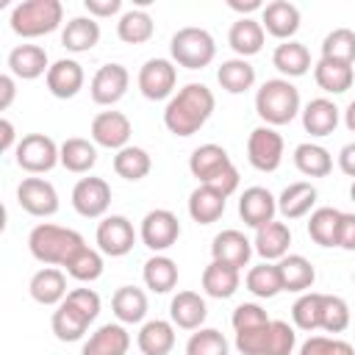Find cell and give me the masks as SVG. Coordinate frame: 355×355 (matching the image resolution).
Instances as JSON below:
<instances>
[{"mask_svg":"<svg viewBox=\"0 0 355 355\" xmlns=\"http://www.w3.org/2000/svg\"><path fill=\"white\" fill-rule=\"evenodd\" d=\"M214 105V92L205 83H186L183 89H178V94L169 97L164 108V125L172 136L189 139L211 119Z\"/></svg>","mask_w":355,"mask_h":355,"instance_id":"cell-1","label":"cell"},{"mask_svg":"<svg viewBox=\"0 0 355 355\" xmlns=\"http://www.w3.org/2000/svg\"><path fill=\"white\" fill-rule=\"evenodd\" d=\"M83 236L72 227H61L53 222H42L28 233L31 255L44 266H67V261L83 247Z\"/></svg>","mask_w":355,"mask_h":355,"instance_id":"cell-2","label":"cell"},{"mask_svg":"<svg viewBox=\"0 0 355 355\" xmlns=\"http://www.w3.org/2000/svg\"><path fill=\"white\" fill-rule=\"evenodd\" d=\"M255 111L263 119V125L277 128L288 125L302 108H300V92L291 80L286 78H272L263 80L261 89L255 92Z\"/></svg>","mask_w":355,"mask_h":355,"instance_id":"cell-3","label":"cell"},{"mask_svg":"<svg viewBox=\"0 0 355 355\" xmlns=\"http://www.w3.org/2000/svg\"><path fill=\"white\" fill-rule=\"evenodd\" d=\"M64 19L61 0H22L11 8V31L22 39H36L53 33Z\"/></svg>","mask_w":355,"mask_h":355,"instance_id":"cell-4","label":"cell"},{"mask_svg":"<svg viewBox=\"0 0 355 355\" xmlns=\"http://www.w3.org/2000/svg\"><path fill=\"white\" fill-rule=\"evenodd\" d=\"M169 55L178 67L186 69H202L214 61L216 55V42L205 28H180L172 39H169Z\"/></svg>","mask_w":355,"mask_h":355,"instance_id":"cell-5","label":"cell"},{"mask_svg":"<svg viewBox=\"0 0 355 355\" xmlns=\"http://www.w3.org/2000/svg\"><path fill=\"white\" fill-rule=\"evenodd\" d=\"M14 161L28 175H44L55 164H61V144H55L44 133H28L19 139V144L14 150Z\"/></svg>","mask_w":355,"mask_h":355,"instance_id":"cell-6","label":"cell"},{"mask_svg":"<svg viewBox=\"0 0 355 355\" xmlns=\"http://www.w3.org/2000/svg\"><path fill=\"white\" fill-rule=\"evenodd\" d=\"M139 239L147 250H153L155 255L169 250L178 239H180V222L169 208H153L144 214L141 227H139Z\"/></svg>","mask_w":355,"mask_h":355,"instance_id":"cell-7","label":"cell"},{"mask_svg":"<svg viewBox=\"0 0 355 355\" xmlns=\"http://www.w3.org/2000/svg\"><path fill=\"white\" fill-rule=\"evenodd\" d=\"M94 241H97V250L103 255H111V258H122L133 250L136 244V230H133V222L122 214H111V216H103L97 222V233H94Z\"/></svg>","mask_w":355,"mask_h":355,"instance_id":"cell-8","label":"cell"},{"mask_svg":"<svg viewBox=\"0 0 355 355\" xmlns=\"http://www.w3.org/2000/svg\"><path fill=\"white\" fill-rule=\"evenodd\" d=\"M247 161L258 172H275L283 161V136L269 125H258L247 136Z\"/></svg>","mask_w":355,"mask_h":355,"instance_id":"cell-9","label":"cell"},{"mask_svg":"<svg viewBox=\"0 0 355 355\" xmlns=\"http://www.w3.org/2000/svg\"><path fill=\"white\" fill-rule=\"evenodd\" d=\"M139 92L147 97V100H166L172 97L175 92V83H178V69H175V61L169 58H147L139 69Z\"/></svg>","mask_w":355,"mask_h":355,"instance_id":"cell-10","label":"cell"},{"mask_svg":"<svg viewBox=\"0 0 355 355\" xmlns=\"http://www.w3.org/2000/svg\"><path fill=\"white\" fill-rule=\"evenodd\" d=\"M17 202L25 214L47 219L58 211V191L44 178H22V183L17 186Z\"/></svg>","mask_w":355,"mask_h":355,"instance_id":"cell-11","label":"cell"},{"mask_svg":"<svg viewBox=\"0 0 355 355\" xmlns=\"http://www.w3.org/2000/svg\"><path fill=\"white\" fill-rule=\"evenodd\" d=\"M128 86H130V72L122 64L111 61V64H103L92 75L89 94H92V100L97 105H114L128 94Z\"/></svg>","mask_w":355,"mask_h":355,"instance_id":"cell-12","label":"cell"},{"mask_svg":"<svg viewBox=\"0 0 355 355\" xmlns=\"http://www.w3.org/2000/svg\"><path fill=\"white\" fill-rule=\"evenodd\" d=\"M108 205H111V186H108V180L89 175V178H80L75 183V189H72V208L80 216L100 219V216H105Z\"/></svg>","mask_w":355,"mask_h":355,"instance_id":"cell-13","label":"cell"},{"mask_svg":"<svg viewBox=\"0 0 355 355\" xmlns=\"http://www.w3.org/2000/svg\"><path fill=\"white\" fill-rule=\"evenodd\" d=\"M92 141L97 147H105V150H122L128 147L130 141V133H133V125L130 119L122 114V111H100L94 119H92Z\"/></svg>","mask_w":355,"mask_h":355,"instance_id":"cell-14","label":"cell"},{"mask_svg":"<svg viewBox=\"0 0 355 355\" xmlns=\"http://www.w3.org/2000/svg\"><path fill=\"white\" fill-rule=\"evenodd\" d=\"M83 80H86V72L83 67L75 61V58H58L50 64L47 75H44V83H47V92L58 100H72L80 89H83Z\"/></svg>","mask_w":355,"mask_h":355,"instance_id":"cell-15","label":"cell"},{"mask_svg":"<svg viewBox=\"0 0 355 355\" xmlns=\"http://www.w3.org/2000/svg\"><path fill=\"white\" fill-rule=\"evenodd\" d=\"M275 214H277V197L263 186H250L239 197V216L244 219L247 227L258 230L266 222H272Z\"/></svg>","mask_w":355,"mask_h":355,"instance_id":"cell-16","label":"cell"},{"mask_svg":"<svg viewBox=\"0 0 355 355\" xmlns=\"http://www.w3.org/2000/svg\"><path fill=\"white\" fill-rule=\"evenodd\" d=\"M252 241L241 233V230H222L214 236L211 241V261H219V263H227V266H236V269H244L252 258Z\"/></svg>","mask_w":355,"mask_h":355,"instance_id":"cell-17","label":"cell"},{"mask_svg":"<svg viewBox=\"0 0 355 355\" xmlns=\"http://www.w3.org/2000/svg\"><path fill=\"white\" fill-rule=\"evenodd\" d=\"M261 25L269 36L280 42H291V36L300 31V8L288 0H272L261 11Z\"/></svg>","mask_w":355,"mask_h":355,"instance_id":"cell-18","label":"cell"},{"mask_svg":"<svg viewBox=\"0 0 355 355\" xmlns=\"http://www.w3.org/2000/svg\"><path fill=\"white\" fill-rule=\"evenodd\" d=\"M130 349V333L122 322L100 324L83 344L80 355H128Z\"/></svg>","mask_w":355,"mask_h":355,"instance_id":"cell-19","label":"cell"},{"mask_svg":"<svg viewBox=\"0 0 355 355\" xmlns=\"http://www.w3.org/2000/svg\"><path fill=\"white\" fill-rule=\"evenodd\" d=\"M208 316V305L197 291H178L169 302V322L180 330H200Z\"/></svg>","mask_w":355,"mask_h":355,"instance_id":"cell-20","label":"cell"},{"mask_svg":"<svg viewBox=\"0 0 355 355\" xmlns=\"http://www.w3.org/2000/svg\"><path fill=\"white\" fill-rule=\"evenodd\" d=\"M47 69H50V58H47L44 47H39V44H17L8 53V72L14 78L36 80V78L47 75Z\"/></svg>","mask_w":355,"mask_h":355,"instance_id":"cell-21","label":"cell"},{"mask_svg":"<svg viewBox=\"0 0 355 355\" xmlns=\"http://www.w3.org/2000/svg\"><path fill=\"white\" fill-rule=\"evenodd\" d=\"M230 164H233V161H230L227 150H225L222 144L208 141V144H200V147L191 153V158H189V172L197 178V183H211V180H214L219 172H225Z\"/></svg>","mask_w":355,"mask_h":355,"instance_id":"cell-22","label":"cell"},{"mask_svg":"<svg viewBox=\"0 0 355 355\" xmlns=\"http://www.w3.org/2000/svg\"><path fill=\"white\" fill-rule=\"evenodd\" d=\"M28 291H31V297L39 302V305H61L64 300H67V275H64V269H58V266H44V269H39L33 277H31V283H28Z\"/></svg>","mask_w":355,"mask_h":355,"instance_id":"cell-23","label":"cell"},{"mask_svg":"<svg viewBox=\"0 0 355 355\" xmlns=\"http://www.w3.org/2000/svg\"><path fill=\"white\" fill-rule=\"evenodd\" d=\"M263 39H266V31L261 19H252V17H239L227 31V44L233 47L236 58H250L261 53Z\"/></svg>","mask_w":355,"mask_h":355,"instance_id":"cell-24","label":"cell"},{"mask_svg":"<svg viewBox=\"0 0 355 355\" xmlns=\"http://www.w3.org/2000/svg\"><path fill=\"white\" fill-rule=\"evenodd\" d=\"M288 244H291V230L286 222H266L263 227L255 230V239H252V250L263 258V261H280L283 255H288Z\"/></svg>","mask_w":355,"mask_h":355,"instance_id":"cell-25","label":"cell"},{"mask_svg":"<svg viewBox=\"0 0 355 355\" xmlns=\"http://www.w3.org/2000/svg\"><path fill=\"white\" fill-rule=\"evenodd\" d=\"M302 128H305V133H311V136H330L336 128H338V119H341V111H338V105L333 103V100H327V97H313L302 111Z\"/></svg>","mask_w":355,"mask_h":355,"instance_id":"cell-26","label":"cell"},{"mask_svg":"<svg viewBox=\"0 0 355 355\" xmlns=\"http://www.w3.org/2000/svg\"><path fill=\"white\" fill-rule=\"evenodd\" d=\"M316 186L308 183V180H297V183H288L280 197H277V211L283 219H302L313 211L316 205Z\"/></svg>","mask_w":355,"mask_h":355,"instance_id":"cell-27","label":"cell"},{"mask_svg":"<svg viewBox=\"0 0 355 355\" xmlns=\"http://www.w3.org/2000/svg\"><path fill=\"white\" fill-rule=\"evenodd\" d=\"M277 272H280V283H283V291H297V294H305L311 291L313 280H316V269L313 263L300 255V252H288L277 261Z\"/></svg>","mask_w":355,"mask_h":355,"instance_id":"cell-28","label":"cell"},{"mask_svg":"<svg viewBox=\"0 0 355 355\" xmlns=\"http://www.w3.org/2000/svg\"><path fill=\"white\" fill-rule=\"evenodd\" d=\"M241 286V269L236 266H227V263H219V261H211L205 269H202V291L214 300H227L239 291Z\"/></svg>","mask_w":355,"mask_h":355,"instance_id":"cell-29","label":"cell"},{"mask_svg":"<svg viewBox=\"0 0 355 355\" xmlns=\"http://www.w3.org/2000/svg\"><path fill=\"white\" fill-rule=\"evenodd\" d=\"M136 347L141 349V355H169L175 347V324L166 319L144 322L136 336Z\"/></svg>","mask_w":355,"mask_h":355,"instance_id":"cell-30","label":"cell"},{"mask_svg":"<svg viewBox=\"0 0 355 355\" xmlns=\"http://www.w3.org/2000/svg\"><path fill=\"white\" fill-rule=\"evenodd\" d=\"M225 202L227 197L205 183H200L191 194H189V216L197 222V225H211L216 222L222 214H225Z\"/></svg>","mask_w":355,"mask_h":355,"instance_id":"cell-31","label":"cell"},{"mask_svg":"<svg viewBox=\"0 0 355 355\" xmlns=\"http://www.w3.org/2000/svg\"><path fill=\"white\" fill-rule=\"evenodd\" d=\"M313 80L322 92L327 94H344L352 80H355V69L352 64H341V61H330V58H319L313 64Z\"/></svg>","mask_w":355,"mask_h":355,"instance_id":"cell-32","label":"cell"},{"mask_svg":"<svg viewBox=\"0 0 355 355\" xmlns=\"http://www.w3.org/2000/svg\"><path fill=\"white\" fill-rule=\"evenodd\" d=\"M111 311L122 324H139L147 316V294L139 286H119L111 297Z\"/></svg>","mask_w":355,"mask_h":355,"instance_id":"cell-33","label":"cell"},{"mask_svg":"<svg viewBox=\"0 0 355 355\" xmlns=\"http://www.w3.org/2000/svg\"><path fill=\"white\" fill-rule=\"evenodd\" d=\"M100 42V22L94 17H72L61 31V44L69 53H89Z\"/></svg>","mask_w":355,"mask_h":355,"instance_id":"cell-34","label":"cell"},{"mask_svg":"<svg viewBox=\"0 0 355 355\" xmlns=\"http://www.w3.org/2000/svg\"><path fill=\"white\" fill-rule=\"evenodd\" d=\"M272 64H275V69L280 75H286V80L288 78H302L311 69V53H308V47L302 42H294V39L291 42H280L275 47V53H272Z\"/></svg>","mask_w":355,"mask_h":355,"instance_id":"cell-35","label":"cell"},{"mask_svg":"<svg viewBox=\"0 0 355 355\" xmlns=\"http://www.w3.org/2000/svg\"><path fill=\"white\" fill-rule=\"evenodd\" d=\"M216 80L227 94H244L255 86V67L247 58H227L219 64Z\"/></svg>","mask_w":355,"mask_h":355,"instance_id":"cell-36","label":"cell"},{"mask_svg":"<svg viewBox=\"0 0 355 355\" xmlns=\"http://www.w3.org/2000/svg\"><path fill=\"white\" fill-rule=\"evenodd\" d=\"M97 164V144L80 136H72L61 144V166L75 175H86Z\"/></svg>","mask_w":355,"mask_h":355,"instance_id":"cell-37","label":"cell"},{"mask_svg":"<svg viewBox=\"0 0 355 355\" xmlns=\"http://www.w3.org/2000/svg\"><path fill=\"white\" fill-rule=\"evenodd\" d=\"M294 166L305 178H327L333 172V155L313 141H302L294 147Z\"/></svg>","mask_w":355,"mask_h":355,"instance_id":"cell-38","label":"cell"},{"mask_svg":"<svg viewBox=\"0 0 355 355\" xmlns=\"http://www.w3.org/2000/svg\"><path fill=\"white\" fill-rule=\"evenodd\" d=\"M141 277H144V286L155 294H166L178 286V263L169 258V255H153L144 261V269H141Z\"/></svg>","mask_w":355,"mask_h":355,"instance_id":"cell-39","label":"cell"},{"mask_svg":"<svg viewBox=\"0 0 355 355\" xmlns=\"http://www.w3.org/2000/svg\"><path fill=\"white\" fill-rule=\"evenodd\" d=\"M341 214L338 208H313L311 219H308V236L319 244V247H338V225H341Z\"/></svg>","mask_w":355,"mask_h":355,"instance_id":"cell-40","label":"cell"},{"mask_svg":"<svg viewBox=\"0 0 355 355\" xmlns=\"http://www.w3.org/2000/svg\"><path fill=\"white\" fill-rule=\"evenodd\" d=\"M153 33H155V22L144 8H130V11L119 14L116 36L125 44H144L153 39Z\"/></svg>","mask_w":355,"mask_h":355,"instance_id":"cell-41","label":"cell"},{"mask_svg":"<svg viewBox=\"0 0 355 355\" xmlns=\"http://www.w3.org/2000/svg\"><path fill=\"white\" fill-rule=\"evenodd\" d=\"M150 169H153V158H150V153H147L144 147L128 144V147H122V150L114 155V172H116L122 180L136 183V180L147 178Z\"/></svg>","mask_w":355,"mask_h":355,"instance_id":"cell-42","label":"cell"},{"mask_svg":"<svg viewBox=\"0 0 355 355\" xmlns=\"http://www.w3.org/2000/svg\"><path fill=\"white\" fill-rule=\"evenodd\" d=\"M89 319L80 313V311H75L69 302H61V305H55V311H53V319H50V327H53V333H55V338L58 341H80L83 338V333L89 330Z\"/></svg>","mask_w":355,"mask_h":355,"instance_id":"cell-43","label":"cell"},{"mask_svg":"<svg viewBox=\"0 0 355 355\" xmlns=\"http://www.w3.org/2000/svg\"><path fill=\"white\" fill-rule=\"evenodd\" d=\"M244 286L250 294L261 297V300H272L283 291V283H280V272H277V263L272 261H263L258 266H252L244 277Z\"/></svg>","mask_w":355,"mask_h":355,"instance_id":"cell-44","label":"cell"},{"mask_svg":"<svg viewBox=\"0 0 355 355\" xmlns=\"http://www.w3.org/2000/svg\"><path fill=\"white\" fill-rule=\"evenodd\" d=\"M64 269H67L69 277H75V280H80V283H92V280H97V277L103 275V252L94 250V247H89V244H83V247L67 261Z\"/></svg>","mask_w":355,"mask_h":355,"instance_id":"cell-45","label":"cell"},{"mask_svg":"<svg viewBox=\"0 0 355 355\" xmlns=\"http://www.w3.org/2000/svg\"><path fill=\"white\" fill-rule=\"evenodd\" d=\"M322 297L319 291H305L297 297V302L291 305V319H294V327L300 330H322Z\"/></svg>","mask_w":355,"mask_h":355,"instance_id":"cell-46","label":"cell"},{"mask_svg":"<svg viewBox=\"0 0 355 355\" xmlns=\"http://www.w3.org/2000/svg\"><path fill=\"white\" fill-rule=\"evenodd\" d=\"M322 58L341 61V64H355V31L333 28L322 39Z\"/></svg>","mask_w":355,"mask_h":355,"instance_id":"cell-47","label":"cell"},{"mask_svg":"<svg viewBox=\"0 0 355 355\" xmlns=\"http://www.w3.org/2000/svg\"><path fill=\"white\" fill-rule=\"evenodd\" d=\"M186 355H230L227 338L214 327H200L186 341Z\"/></svg>","mask_w":355,"mask_h":355,"instance_id":"cell-48","label":"cell"},{"mask_svg":"<svg viewBox=\"0 0 355 355\" xmlns=\"http://www.w3.org/2000/svg\"><path fill=\"white\" fill-rule=\"evenodd\" d=\"M349 327V305L338 294L322 297V330L324 333H344Z\"/></svg>","mask_w":355,"mask_h":355,"instance_id":"cell-49","label":"cell"},{"mask_svg":"<svg viewBox=\"0 0 355 355\" xmlns=\"http://www.w3.org/2000/svg\"><path fill=\"white\" fill-rule=\"evenodd\" d=\"M269 322H272L269 313H266L258 302H241V305L233 311V316H230V324H233L236 333L255 330V327H263V324H269Z\"/></svg>","mask_w":355,"mask_h":355,"instance_id":"cell-50","label":"cell"},{"mask_svg":"<svg viewBox=\"0 0 355 355\" xmlns=\"http://www.w3.org/2000/svg\"><path fill=\"white\" fill-rule=\"evenodd\" d=\"M64 302H69L75 311H80L89 322H94L97 319V313H100V294L94 291V288H72L69 294H67V300Z\"/></svg>","mask_w":355,"mask_h":355,"instance_id":"cell-51","label":"cell"},{"mask_svg":"<svg viewBox=\"0 0 355 355\" xmlns=\"http://www.w3.org/2000/svg\"><path fill=\"white\" fill-rule=\"evenodd\" d=\"M83 8L89 11V17L94 19H105L122 11V0H83Z\"/></svg>","mask_w":355,"mask_h":355,"instance_id":"cell-52","label":"cell"},{"mask_svg":"<svg viewBox=\"0 0 355 355\" xmlns=\"http://www.w3.org/2000/svg\"><path fill=\"white\" fill-rule=\"evenodd\" d=\"M338 247L347 252H355V214H341L338 225Z\"/></svg>","mask_w":355,"mask_h":355,"instance_id":"cell-53","label":"cell"},{"mask_svg":"<svg viewBox=\"0 0 355 355\" xmlns=\"http://www.w3.org/2000/svg\"><path fill=\"white\" fill-rule=\"evenodd\" d=\"M333 349V338L330 336H311L302 341L300 355H330Z\"/></svg>","mask_w":355,"mask_h":355,"instance_id":"cell-54","label":"cell"},{"mask_svg":"<svg viewBox=\"0 0 355 355\" xmlns=\"http://www.w3.org/2000/svg\"><path fill=\"white\" fill-rule=\"evenodd\" d=\"M17 130H14V125H11V119H0V153H11V150H17Z\"/></svg>","mask_w":355,"mask_h":355,"instance_id":"cell-55","label":"cell"},{"mask_svg":"<svg viewBox=\"0 0 355 355\" xmlns=\"http://www.w3.org/2000/svg\"><path fill=\"white\" fill-rule=\"evenodd\" d=\"M338 169H341L347 178L355 180V141H349V144H344V147L338 150Z\"/></svg>","mask_w":355,"mask_h":355,"instance_id":"cell-56","label":"cell"},{"mask_svg":"<svg viewBox=\"0 0 355 355\" xmlns=\"http://www.w3.org/2000/svg\"><path fill=\"white\" fill-rule=\"evenodd\" d=\"M0 111H6L11 103H14V94H17V83H14V75H0Z\"/></svg>","mask_w":355,"mask_h":355,"instance_id":"cell-57","label":"cell"},{"mask_svg":"<svg viewBox=\"0 0 355 355\" xmlns=\"http://www.w3.org/2000/svg\"><path fill=\"white\" fill-rule=\"evenodd\" d=\"M227 8L239 11V14H250V11H263V3L261 0H227Z\"/></svg>","mask_w":355,"mask_h":355,"instance_id":"cell-58","label":"cell"},{"mask_svg":"<svg viewBox=\"0 0 355 355\" xmlns=\"http://www.w3.org/2000/svg\"><path fill=\"white\" fill-rule=\"evenodd\" d=\"M330 355H355V347H352L349 341H344V338H333Z\"/></svg>","mask_w":355,"mask_h":355,"instance_id":"cell-59","label":"cell"},{"mask_svg":"<svg viewBox=\"0 0 355 355\" xmlns=\"http://www.w3.org/2000/svg\"><path fill=\"white\" fill-rule=\"evenodd\" d=\"M344 125H347V130L349 133H355V100L347 105V111H344Z\"/></svg>","mask_w":355,"mask_h":355,"instance_id":"cell-60","label":"cell"},{"mask_svg":"<svg viewBox=\"0 0 355 355\" xmlns=\"http://www.w3.org/2000/svg\"><path fill=\"white\" fill-rule=\"evenodd\" d=\"M349 200L355 202V180H352V186H349Z\"/></svg>","mask_w":355,"mask_h":355,"instance_id":"cell-61","label":"cell"},{"mask_svg":"<svg viewBox=\"0 0 355 355\" xmlns=\"http://www.w3.org/2000/svg\"><path fill=\"white\" fill-rule=\"evenodd\" d=\"M352 283H355V272H352Z\"/></svg>","mask_w":355,"mask_h":355,"instance_id":"cell-62","label":"cell"}]
</instances>
